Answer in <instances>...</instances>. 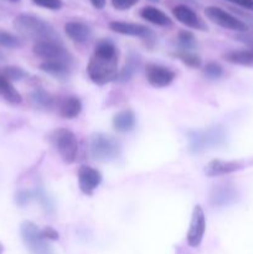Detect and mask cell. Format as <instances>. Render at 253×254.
<instances>
[{
	"label": "cell",
	"instance_id": "cell-35",
	"mask_svg": "<svg viewBox=\"0 0 253 254\" xmlns=\"http://www.w3.org/2000/svg\"><path fill=\"white\" fill-rule=\"evenodd\" d=\"M89 2L93 5V7H96V9L98 10H102L104 9V6H106L107 0H89Z\"/></svg>",
	"mask_w": 253,
	"mask_h": 254
},
{
	"label": "cell",
	"instance_id": "cell-39",
	"mask_svg": "<svg viewBox=\"0 0 253 254\" xmlns=\"http://www.w3.org/2000/svg\"><path fill=\"white\" fill-rule=\"evenodd\" d=\"M1 251H2V248H1V246H0V254H1Z\"/></svg>",
	"mask_w": 253,
	"mask_h": 254
},
{
	"label": "cell",
	"instance_id": "cell-12",
	"mask_svg": "<svg viewBox=\"0 0 253 254\" xmlns=\"http://www.w3.org/2000/svg\"><path fill=\"white\" fill-rule=\"evenodd\" d=\"M109 29L117 34L126 35V36L140 37V39L154 40V32L150 29L141 24H135V22L128 21H112L109 22Z\"/></svg>",
	"mask_w": 253,
	"mask_h": 254
},
{
	"label": "cell",
	"instance_id": "cell-26",
	"mask_svg": "<svg viewBox=\"0 0 253 254\" xmlns=\"http://www.w3.org/2000/svg\"><path fill=\"white\" fill-rule=\"evenodd\" d=\"M0 46L5 49H19L22 46V41L16 35L5 30H0Z\"/></svg>",
	"mask_w": 253,
	"mask_h": 254
},
{
	"label": "cell",
	"instance_id": "cell-32",
	"mask_svg": "<svg viewBox=\"0 0 253 254\" xmlns=\"http://www.w3.org/2000/svg\"><path fill=\"white\" fill-rule=\"evenodd\" d=\"M138 1L139 0H112V5H113L114 9L124 11V10L133 7Z\"/></svg>",
	"mask_w": 253,
	"mask_h": 254
},
{
	"label": "cell",
	"instance_id": "cell-36",
	"mask_svg": "<svg viewBox=\"0 0 253 254\" xmlns=\"http://www.w3.org/2000/svg\"><path fill=\"white\" fill-rule=\"evenodd\" d=\"M10 1H12V2H17V1H20V0H10Z\"/></svg>",
	"mask_w": 253,
	"mask_h": 254
},
{
	"label": "cell",
	"instance_id": "cell-37",
	"mask_svg": "<svg viewBox=\"0 0 253 254\" xmlns=\"http://www.w3.org/2000/svg\"><path fill=\"white\" fill-rule=\"evenodd\" d=\"M150 1H153V2H158V1H160V0H150Z\"/></svg>",
	"mask_w": 253,
	"mask_h": 254
},
{
	"label": "cell",
	"instance_id": "cell-16",
	"mask_svg": "<svg viewBox=\"0 0 253 254\" xmlns=\"http://www.w3.org/2000/svg\"><path fill=\"white\" fill-rule=\"evenodd\" d=\"M64 32L72 41L77 44H86L92 39L91 26L82 21H68L64 25Z\"/></svg>",
	"mask_w": 253,
	"mask_h": 254
},
{
	"label": "cell",
	"instance_id": "cell-38",
	"mask_svg": "<svg viewBox=\"0 0 253 254\" xmlns=\"http://www.w3.org/2000/svg\"><path fill=\"white\" fill-rule=\"evenodd\" d=\"M2 60V55H1V52H0V61H1Z\"/></svg>",
	"mask_w": 253,
	"mask_h": 254
},
{
	"label": "cell",
	"instance_id": "cell-19",
	"mask_svg": "<svg viewBox=\"0 0 253 254\" xmlns=\"http://www.w3.org/2000/svg\"><path fill=\"white\" fill-rule=\"evenodd\" d=\"M82 112V102L78 97L69 96L66 97L63 101L60 103L59 113L64 119H74L81 114Z\"/></svg>",
	"mask_w": 253,
	"mask_h": 254
},
{
	"label": "cell",
	"instance_id": "cell-1",
	"mask_svg": "<svg viewBox=\"0 0 253 254\" xmlns=\"http://www.w3.org/2000/svg\"><path fill=\"white\" fill-rule=\"evenodd\" d=\"M119 52L111 40H101L87 64V73L96 84H107L117 81Z\"/></svg>",
	"mask_w": 253,
	"mask_h": 254
},
{
	"label": "cell",
	"instance_id": "cell-33",
	"mask_svg": "<svg viewBox=\"0 0 253 254\" xmlns=\"http://www.w3.org/2000/svg\"><path fill=\"white\" fill-rule=\"evenodd\" d=\"M42 235H44L45 240L46 241H57L59 240V232L54 230L52 227H46L42 230Z\"/></svg>",
	"mask_w": 253,
	"mask_h": 254
},
{
	"label": "cell",
	"instance_id": "cell-22",
	"mask_svg": "<svg viewBox=\"0 0 253 254\" xmlns=\"http://www.w3.org/2000/svg\"><path fill=\"white\" fill-rule=\"evenodd\" d=\"M30 102L35 108L41 109V111H51L55 106L54 97L41 88L35 89L30 93Z\"/></svg>",
	"mask_w": 253,
	"mask_h": 254
},
{
	"label": "cell",
	"instance_id": "cell-18",
	"mask_svg": "<svg viewBox=\"0 0 253 254\" xmlns=\"http://www.w3.org/2000/svg\"><path fill=\"white\" fill-rule=\"evenodd\" d=\"M113 128L119 133H128V131L133 130L135 127L136 118L135 114L130 109H124L117 113L113 118Z\"/></svg>",
	"mask_w": 253,
	"mask_h": 254
},
{
	"label": "cell",
	"instance_id": "cell-20",
	"mask_svg": "<svg viewBox=\"0 0 253 254\" xmlns=\"http://www.w3.org/2000/svg\"><path fill=\"white\" fill-rule=\"evenodd\" d=\"M71 64L64 61H44L40 64V68L56 78H66L71 73Z\"/></svg>",
	"mask_w": 253,
	"mask_h": 254
},
{
	"label": "cell",
	"instance_id": "cell-24",
	"mask_svg": "<svg viewBox=\"0 0 253 254\" xmlns=\"http://www.w3.org/2000/svg\"><path fill=\"white\" fill-rule=\"evenodd\" d=\"M139 67H140V59H139L136 55H130V56L128 57V60H126L123 68L119 71L118 77H117V81L119 82L130 81L131 77L138 72Z\"/></svg>",
	"mask_w": 253,
	"mask_h": 254
},
{
	"label": "cell",
	"instance_id": "cell-3",
	"mask_svg": "<svg viewBox=\"0 0 253 254\" xmlns=\"http://www.w3.org/2000/svg\"><path fill=\"white\" fill-rule=\"evenodd\" d=\"M189 149L192 154H202L211 149L223 145L226 141V131L223 127L215 126L202 130H192L188 134Z\"/></svg>",
	"mask_w": 253,
	"mask_h": 254
},
{
	"label": "cell",
	"instance_id": "cell-34",
	"mask_svg": "<svg viewBox=\"0 0 253 254\" xmlns=\"http://www.w3.org/2000/svg\"><path fill=\"white\" fill-rule=\"evenodd\" d=\"M227 1L233 2V4L243 7V9H247V10H251V11H253V0H227Z\"/></svg>",
	"mask_w": 253,
	"mask_h": 254
},
{
	"label": "cell",
	"instance_id": "cell-11",
	"mask_svg": "<svg viewBox=\"0 0 253 254\" xmlns=\"http://www.w3.org/2000/svg\"><path fill=\"white\" fill-rule=\"evenodd\" d=\"M240 197L237 189L230 184L215 186L210 192V202L213 207H225V206L233 205L240 200Z\"/></svg>",
	"mask_w": 253,
	"mask_h": 254
},
{
	"label": "cell",
	"instance_id": "cell-27",
	"mask_svg": "<svg viewBox=\"0 0 253 254\" xmlns=\"http://www.w3.org/2000/svg\"><path fill=\"white\" fill-rule=\"evenodd\" d=\"M176 56L179 57L180 61H183L186 66L197 68L201 66V59L198 55H196L193 51H180L176 52Z\"/></svg>",
	"mask_w": 253,
	"mask_h": 254
},
{
	"label": "cell",
	"instance_id": "cell-10",
	"mask_svg": "<svg viewBox=\"0 0 253 254\" xmlns=\"http://www.w3.org/2000/svg\"><path fill=\"white\" fill-rule=\"evenodd\" d=\"M145 77L150 86L164 88L173 83L175 79V72L163 64H149L145 67Z\"/></svg>",
	"mask_w": 253,
	"mask_h": 254
},
{
	"label": "cell",
	"instance_id": "cell-5",
	"mask_svg": "<svg viewBox=\"0 0 253 254\" xmlns=\"http://www.w3.org/2000/svg\"><path fill=\"white\" fill-rule=\"evenodd\" d=\"M50 138L63 163L72 164L76 161L78 154V140L73 131L66 128H60L52 131Z\"/></svg>",
	"mask_w": 253,
	"mask_h": 254
},
{
	"label": "cell",
	"instance_id": "cell-30",
	"mask_svg": "<svg viewBox=\"0 0 253 254\" xmlns=\"http://www.w3.org/2000/svg\"><path fill=\"white\" fill-rule=\"evenodd\" d=\"M35 5L49 10H60L63 6L62 0H31Z\"/></svg>",
	"mask_w": 253,
	"mask_h": 254
},
{
	"label": "cell",
	"instance_id": "cell-15",
	"mask_svg": "<svg viewBox=\"0 0 253 254\" xmlns=\"http://www.w3.org/2000/svg\"><path fill=\"white\" fill-rule=\"evenodd\" d=\"M245 169V163L241 160H216L210 161L207 165L205 166V174L210 178H215V176H222L228 175V174L236 173Z\"/></svg>",
	"mask_w": 253,
	"mask_h": 254
},
{
	"label": "cell",
	"instance_id": "cell-7",
	"mask_svg": "<svg viewBox=\"0 0 253 254\" xmlns=\"http://www.w3.org/2000/svg\"><path fill=\"white\" fill-rule=\"evenodd\" d=\"M20 233L27 250L32 254H49L50 247L47 241L42 235V230H40L31 221H25L21 223Z\"/></svg>",
	"mask_w": 253,
	"mask_h": 254
},
{
	"label": "cell",
	"instance_id": "cell-14",
	"mask_svg": "<svg viewBox=\"0 0 253 254\" xmlns=\"http://www.w3.org/2000/svg\"><path fill=\"white\" fill-rule=\"evenodd\" d=\"M173 14L179 22L190 29L201 30V31L207 30L205 21L188 5H176L173 9Z\"/></svg>",
	"mask_w": 253,
	"mask_h": 254
},
{
	"label": "cell",
	"instance_id": "cell-31",
	"mask_svg": "<svg viewBox=\"0 0 253 254\" xmlns=\"http://www.w3.org/2000/svg\"><path fill=\"white\" fill-rule=\"evenodd\" d=\"M34 197V193L31 191H27V190H21L16 193L15 196V201L19 206H25L31 201V198Z\"/></svg>",
	"mask_w": 253,
	"mask_h": 254
},
{
	"label": "cell",
	"instance_id": "cell-6",
	"mask_svg": "<svg viewBox=\"0 0 253 254\" xmlns=\"http://www.w3.org/2000/svg\"><path fill=\"white\" fill-rule=\"evenodd\" d=\"M32 51L37 57L44 61H64L72 64V56L66 47L63 46L59 37L45 39L36 41L32 47Z\"/></svg>",
	"mask_w": 253,
	"mask_h": 254
},
{
	"label": "cell",
	"instance_id": "cell-28",
	"mask_svg": "<svg viewBox=\"0 0 253 254\" xmlns=\"http://www.w3.org/2000/svg\"><path fill=\"white\" fill-rule=\"evenodd\" d=\"M2 76L5 77L6 79H9L10 82L11 81H20L21 78H24L26 76V72L24 71L22 68L17 66H6L2 68V71L0 72Z\"/></svg>",
	"mask_w": 253,
	"mask_h": 254
},
{
	"label": "cell",
	"instance_id": "cell-8",
	"mask_svg": "<svg viewBox=\"0 0 253 254\" xmlns=\"http://www.w3.org/2000/svg\"><path fill=\"white\" fill-rule=\"evenodd\" d=\"M205 14L211 21L215 22L218 26L223 27V29L237 32H246L248 30L246 22H243L242 20L236 17L235 15L230 14L228 11L218 6H207L205 9Z\"/></svg>",
	"mask_w": 253,
	"mask_h": 254
},
{
	"label": "cell",
	"instance_id": "cell-17",
	"mask_svg": "<svg viewBox=\"0 0 253 254\" xmlns=\"http://www.w3.org/2000/svg\"><path fill=\"white\" fill-rule=\"evenodd\" d=\"M140 16L143 17L144 20H146L148 22H150V24L158 25V26L169 27L173 25V21H171V19L165 14V12L161 11L158 7L151 6V5L144 6L143 9L140 10Z\"/></svg>",
	"mask_w": 253,
	"mask_h": 254
},
{
	"label": "cell",
	"instance_id": "cell-21",
	"mask_svg": "<svg viewBox=\"0 0 253 254\" xmlns=\"http://www.w3.org/2000/svg\"><path fill=\"white\" fill-rule=\"evenodd\" d=\"M223 59L232 64L253 67V49L232 50L223 55Z\"/></svg>",
	"mask_w": 253,
	"mask_h": 254
},
{
	"label": "cell",
	"instance_id": "cell-9",
	"mask_svg": "<svg viewBox=\"0 0 253 254\" xmlns=\"http://www.w3.org/2000/svg\"><path fill=\"white\" fill-rule=\"evenodd\" d=\"M206 231V217L205 212H203L202 207L200 205H196L193 207L192 216H191L190 227H189L188 232V245L190 247L196 248L201 245L205 236Z\"/></svg>",
	"mask_w": 253,
	"mask_h": 254
},
{
	"label": "cell",
	"instance_id": "cell-29",
	"mask_svg": "<svg viewBox=\"0 0 253 254\" xmlns=\"http://www.w3.org/2000/svg\"><path fill=\"white\" fill-rule=\"evenodd\" d=\"M203 74L208 79H218L220 77H222L223 68L220 64L211 61L208 64H206L205 68H203Z\"/></svg>",
	"mask_w": 253,
	"mask_h": 254
},
{
	"label": "cell",
	"instance_id": "cell-23",
	"mask_svg": "<svg viewBox=\"0 0 253 254\" xmlns=\"http://www.w3.org/2000/svg\"><path fill=\"white\" fill-rule=\"evenodd\" d=\"M0 97L11 104H19L22 101L21 94L16 91L11 82L5 78L1 73H0Z\"/></svg>",
	"mask_w": 253,
	"mask_h": 254
},
{
	"label": "cell",
	"instance_id": "cell-25",
	"mask_svg": "<svg viewBox=\"0 0 253 254\" xmlns=\"http://www.w3.org/2000/svg\"><path fill=\"white\" fill-rule=\"evenodd\" d=\"M178 45L180 51H193L197 42H196V37L192 32L184 30V31L179 32Z\"/></svg>",
	"mask_w": 253,
	"mask_h": 254
},
{
	"label": "cell",
	"instance_id": "cell-2",
	"mask_svg": "<svg viewBox=\"0 0 253 254\" xmlns=\"http://www.w3.org/2000/svg\"><path fill=\"white\" fill-rule=\"evenodd\" d=\"M14 26L20 35L35 40V42L57 37L54 27L49 22L31 14L17 15L14 20Z\"/></svg>",
	"mask_w": 253,
	"mask_h": 254
},
{
	"label": "cell",
	"instance_id": "cell-13",
	"mask_svg": "<svg viewBox=\"0 0 253 254\" xmlns=\"http://www.w3.org/2000/svg\"><path fill=\"white\" fill-rule=\"evenodd\" d=\"M77 176H78L79 190L84 195H92L102 184V174L92 166L82 165L78 169Z\"/></svg>",
	"mask_w": 253,
	"mask_h": 254
},
{
	"label": "cell",
	"instance_id": "cell-4",
	"mask_svg": "<svg viewBox=\"0 0 253 254\" xmlns=\"http://www.w3.org/2000/svg\"><path fill=\"white\" fill-rule=\"evenodd\" d=\"M122 154V144L114 136L103 133H97L91 139V155L94 160L113 161Z\"/></svg>",
	"mask_w": 253,
	"mask_h": 254
}]
</instances>
